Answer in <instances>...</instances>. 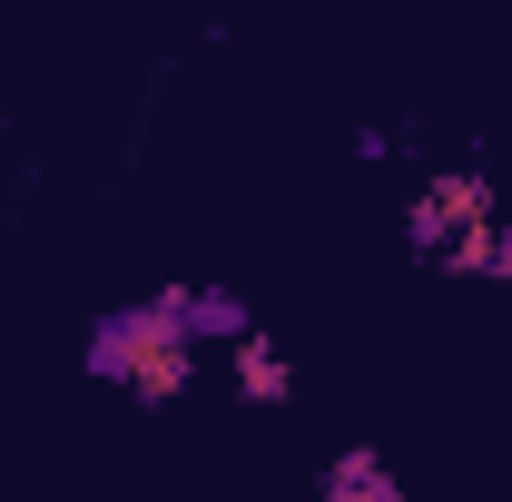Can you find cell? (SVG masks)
<instances>
[{"instance_id":"4","label":"cell","mask_w":512,"mask_h":502,"mask_svg":"<svg viewBox=\"0 0 512 502\" xmlns=\"http://www.w3.org/2000/svg\"><path fill=\"white\" fill-rule=\"evenodd\" d=\"M227 375H237V394H247V404H286V394H296V365H286V345H276V335H237V345H227Z\"/></svg>"},{"instance_id":"5","label":"cell","mask_w":512,"mask_h":502,"mask_svg":"<svg viewBox=\"0 0 512 502\" xmlns=\"http://www.w3.org/2000/svg\"><path fill=\"white\" fill-rule=\"evenodd\" d=\"M316 493L325 502H404V483H394V463H384L375 443H345V453L316 473Z\"/></svg>"},{"instance_id":"6","label":"cell","mask_w":512,"mask_h":502,"mask_svg":"<svg viewBox=\"0 0 512 502\" xmlns=\"http://www.w3.org/2000/svg\"><path fill=\"white\" fill-rule=\"evenodd\" d=\"M434 266H444V276H473V286H512V227L503 217H473Z\"/></svg>"},{"instance_id":"1","label":"cell","mask_w":512,"mask_h":502,"mask_svg":"<svg viewBox=\"0 0 512 502\" xmlns=\"http://www.w3.org/2000/svg\"><path fill=\"white\" fill-rule=\"evenodd\" d=\"M99 384H128L138 404H178L197 375V335L178 325L168 296H138V306H109L89 325V355H79Z\"/></svg>"},{"instance_id":"2","label":"cell","mask_w":512,"mask_h":502,"mask_svg":"<svg viewBox=\"0 0 512 502\" xmlns=\"http://www.w3.org/2000/svg\"><path fill=\"white\" fill-rule=\"evenodd\" d=\"M473 217H493V178H483V168H444V178H424V188L404 197V247L444 256Z\"/></svg>"},{"instance_id":"3","label":"cell","mask_w":512,"mask_h":502,"mask_svg":"<svg viewBox=\"0 0 512 502\" xmlns=\"http://www.w3.org/2000/svg\"><path fill=\"white\" fill-rule=\"evenodd\" d=\"M158 296L178 306V325H188L197 345H237V335H247V325H256L237 286H158Z\"/></svg>"},{"instance_id":"7","label":"cell","mask_w":512,"mask_h":502,"mask_svg":"<svg viewBox=\"0 0 512 502\" xmlns=\"http://www.w3.org/2000/svg\"><path fill=\"white\" fill-rule=\"evenodd\" d=\"M394 148H404V138H394V128H384V119H365V128H355V158H365V168H384Z\"/></svg>"}]
</instances>
